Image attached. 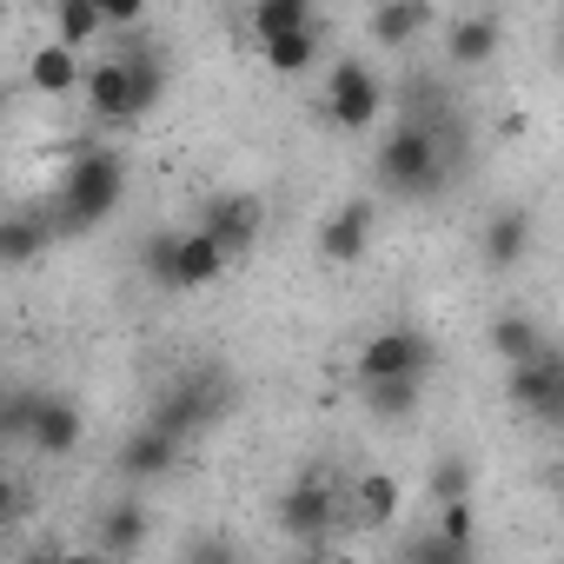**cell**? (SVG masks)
I'll return each mask as SVG.
<instances>
[{
    "label": "cell",
    "instance_id": "cell-12",
    "mask_svg": "<svg viewBox=\"0 0 564 564\" xmlns=\"http://www.w3.org/2000/svg\"><path fill=\"white\" fill-rule=\"evenodd\" d=\"M232 265L219 259V246L199 232V226H186V232H173V293H193V286H219Z\"/></svg>",
    "mask_w": 564,
    "mask_h": 564
},
{
    "label": "cell",
    "instance_id": "cell-3",
    "mask_svg": "<svg viewBox=\"0 0 564 564\" xmlns=\"http://www.w3.org/2000/svg\"><path fill=\"white\" fill-rule=\"evenodd\" d=\"M432 366H438L432 333H419V326H386V333H372V339L359 346L352 379H359V392H366V386H425Z\"/></svg>",
    "mask_w": 564,
    "mask_h": 564
},
{
    "label": "cell",
    "instance_id": "cell-20",
    "mask_svg": "<svg viewBox=\"0 0 564 564\" xmlns=\"http://www.w3.org/2000/svg\"><path fill=\"white\" fill-rule=\"evenodd\" d=\"M28 87L34 94H47V100H61V94H80V54H67V47H34V61H28Z\"/></svg>",
    "mask_w": 564,
    "mask_h": 564
},
{
    "label": "cell",
    "instance_id": "cell-7",
    "mask_svg": "<svg viewBox=\"0 0 564 564\" xmlns=\"http://www.w3.org/2000/svg\"><path fill=\"white\" fill-rule=\"evenodd\" d=\"M505 392H511V405H518V412H531V419L557 425V419H564V359L544 346L531 366H511V372H505Z\"/></svg>",
    "mask_w": 564,
    "mask_h": 564
},
{
    "label": "cell",
    "instance_id": "cell-17",
    "mask_svg": "<svg viewBox=\"0 0 564 564\" xmlns=\"http://www.w3.org/2000/svg\"><path fill=\"white\" fill-rule=\"evenodd\" d=\"M524 252H531V213L524 206H498L491 226H485V265L491 272H511Z\"/></svg>",
    "mask_w": 564,
    "mask_h": 564
},
{
    "label": "cell",
    "instance_id": "cell-27",
    "mask_svg": "<svg viewBox=\"0 0 564 564\" xmlns=\"http://www.w3.org/2000/svg\"><path fill=\"white\" fill-rule=\"evenodd\" d=\"M432 538H445V544L471 551V538H478V511H471V498H458V505H438V524H432Z\"/></svg>",
    "mask_w": 564,
    "mask_h": 564
},
{
    "label": "cell",
    "instance_id": "cell-35",
    "mask_svg": "<svg viewBox=\"0 0 564 564\" xmlns=\"http://www.w3.org/2000/svg\"><path fill=\"white\" fill-rule=\"evenodd\" d=\"M28 564H61V551H34V557H28Z\"/></svg>",
    "mask_w": 564,
    "mask_h": 564
},
{
    "label": "cell",
    "instance_id": "cell-16",
    "mask_svg": "<svg viewBox=\"0 0 564 564\" xmlns=\"http://www.w3.org/2000/svg\"><path fill=\"white\" fill-rule=\"evenodd\" d=\"M366 28H372V41L379 47H412L425 28H432V8H425V0H379V8L366 14Z\"/></svg>",
    "mask_w": 564,
    "mask_h": 564
},
{
    "label": "cell",
    "instance_id": "cell-34",
    "mask_svg": "<svg viewBox=\"0 0 564 564\" xmlns=\"http://www.w3.org/2000/svg\"><path fill=\"white\" fill-rule=\"evenodd\" d=\"M61 564H113V557H100V551H61Z\"/></svg>",
    "mask_w": 564,
    "mask_h": 564
},
{
    "label": "cell",
    "instance_id": "cell-28",
    "mask_svg": "<svg viewBox=\"0 0 564 564\" xmlns=\"http://www.w3.org/2000/svg\"><path fill=\"white\" fill-rule=\"evenodd\" d=\"M399 564H471V551H458V544H445V538H432V531H419V538H405V551H399Z\"/></svg>",
    "mask_w": 564,
    "mask_h": 564
},
{
    "label": "cell",
    "instance_id": "cell-15",
    "mask_svg": "<svg viewBox=\"0 0 564 564\" xmlns=\"http://www.w3.org/2000/svg\"><path fill=\"white\" fill-rule=\"evenodd\" d=\"M498 41H505V21H498V14H458V21L445 28L452 67H485V61L498 54Z\"/></svg>",
    "mask_w": 564,
    "mask_h": 564
},
{
    "label": "cell",
    "instance_id": "cell-8",
    "mask_svg": "<svg viewBox=\"0 0 564 564\" xmlns=\"http://www.w3.org/2000/svg\"><path fill=\"white\" fill-rule=\"evenodd\" d=\"M279 531H293V538H306V544L333 538V531H339V491H333L326 478L286 485V498H279Z\"/></svg>",
    "mask_w": 564,
    "mask_h": 564
},
{
    "label": "cell",
    "instance_id": "cell-32",
    "mask_svg": "<svg viewBox=\"0 0 564 564\" xmlns=\"http://www.w3.org/2000/svg\"><path fill=\"white\" fill-rule=\"evenodd\" d=\"M180 564H239V551H232L219 531H206V538H193V544H186V557H180Z\"/></svg>",
    "mask_w": 564,
    "mask_h": 564
},
{
    "label": "cell",
    "instance_id": "cell-26",
    "mask_svg": "<svg viewBox=\"0 0 564 564\" xmlns=\"http://www.w3.org/2000/svg\"><path fill=\"white\" fill-rule=\"evenodd\" d=\"M419 392H425V386H366L359 399H366L372 419H412V412H419Z\"/></svg>",
    "mask_w": 564,
    "mask_h": 564
},
{
    "label": "cell",
    "instance_id": "cell-18",
    "mask_svg": "<svg viewBox=\"0 0 564 564\" xmlns=\"http://www.w3.org/2000/svg\"><path fill=\"white\" fill-rule=\"evenodd\" d=\"M173 465H180V445H173V438H160L153 425H140V432L120 445V471H127V478H140V485H147V478H166Z\"/></svg>",
    "mask_w": 564,
    "mask_h": 564
},
{
    "label": "cell",
    "instance_id": "cell-4",
    "mask_svg": "<svg viewBox=\"0 0 564 564\" xmlns=\"http://www.w3.org/2000/svg\"><path fill=\"white\" fill-rule=\"evenodd\" d=\"M219 412H226V379H219V372H193V379H180V386L153 405V419H147V425H153L160 438H173V445H180L186 432H206Z\"/></svg>",
    "mask_w": 564,
    "mask_h": 564
},
{
    "label": "cell",
    "instance_id": "cell-1",
    "mask_svg": "<svg viewBox=\"0 0 564 564\" xmlns=\"http://www.w3.org/2000/svg\"><path fill=\"white\" fill-rule=\"evenodd\" d=\"M452 166H465V160L445 147V133H438L432 120H405V127H392V140L379 147V186L399 193V199H432V193L452 180Z\"/></svg>",
    "mask_w": 564,
    "mask_h": 564
},
{
    "label": "cell",
    "instance_id": "cell-30",
    "mask_svg": "<svg viewBox=\"0 0 564 564\" xmlns=\"http://www.w3.org/2000/svg\"><path fill=\"white\" fill-rule=\"evenodd\" d=\"M140 265H147L153 286H173V232H153V239L140 246Z\"/></svg>",
    "mask_w": 564,
    "mask_h": 564
},
{
    "label": "cell",
    "instance_id": "cell-2",
    "mask_svg": "<svg viewBox=\"0 0 564 564\" xmlns=\"http://www.w3.org/2000/svg\"><path fill=\"white\" fill-rule=\"evenodd\" d=\"M120 193H127V173H120V153L107 147H87L74 153L61 193H54V232H87V226H107L120 213Z\"/></svg>",
    "mask_w": 564,
    "mask_h": 564
},
{
    "label": "cell",
    "instance_id": "cell-10",
    "mask_svg": "<svg viewBox=\"0 0 564 564\" xmlns=\"http://www.w3.org/2000/svg\"><path fill=\"white\" fill-rule=\"evenodd\" d=\"M399 505H405V491H399L392 471H359L352 491L339 498V524L352 518V524H366V531H386V524L399 518Z\"/></svg>",
    "mask_w": 564,
    "mask_h": 564
},
{
    "label": "cell",
    "instance_id": "cell-5",
    "mask_svg": "<svg viewBox=\"0 0 564 564\" xmlns=\"http://www.w3.org/2000/svg\"><path fill=\"white\" fill-rule=\"evenodd\" d=\"M326 120L339 127V133H359V127H372L379 120V107H386V87H379V74L366 67V61H339L333 67V80H326Z\"/></svg>",
    "mask_w": 564,
    "mask_h": 564
},
{
    "label": "cell",
    "instance_id": "cell-31",
    "mask_svg": "<svg viewBox=\"0 0 564 564\" xmlns=\"http://www.w3.org/2000/svg\"><path fill=\"white\" fill-rule=\"evenodd\" d=\"M94 8H100V28H120V34L147 28V8H140V0H94Z\"/></svg>",
    "mask_w": 564,
    "mask_h": 564
},
{
    "label": "cell",
    "instance_id": "cell-29",
    "mask_svg": "<svg viewBox=\"0 0 564 564\" xmlns=\"http://www.w3.org/2000/svg\"><path fill=\"white\" fill-rule=\"evenodd\" d=\"M432 491H438V505L471 498V465H465V458H438V465H432Z\"/></svg>",
    "mask_w": 564,
    "mask_h": 564
},
{
    "label": "cell",
    "instance_id": "cell-6",
    "mask_svg": "<svg viewBox=\"0 0 564 564\" xmlns=\"http://www.w3.org/2000/svg\"><path fill=\"white\" fill-rule=\"evenodd\" d=\"M259 226H265V213H259V199H252V193H213V199H206V213H199V232L219 246V259H226V265H239V259L259 246Z\"/></svg>",
    "mask_w": 564,
    "mask_h": 564
},
{
    "label": "cell",
    "instance_id": "cell-13",
    "mask_svg": "<svg viewBox=\"0 0 564 564\" xmlns=\"http://www.w3.org/2000/svg\"><path fill=\"white\" fill-rule=\"evenodd\" d=\"M366 246H372V206H366V199L339 206V213L319 226V259H326V265H359Z\"/></svg>",
    "mask_w": 564,
    "mask_h": 564
},
{
    "label": "cell",
    "instance_id": "cell-22",
    "mask_svg": "<svg viewBox=\"0 0 564 564\" xmlns=\"http://www.w3.org/2000/svg\"><path fill=\"white\" fill-rule=\"evenodd\" d=\"M491 352L505 359V372H511V366H531V359L544 352L538 319H524V313H498V319H491Z\"/></svg>",
    "mask_w": 564,
    "mask_h": 564
},
{
    "label": "cell",
    "instance_id": "cell-19",
    "mask_svg": "<svg viewBox=\"0 0 564 564\" xmlns=\"http://www.w3.org/2000/svg\"><path fill=\"white\" fill-rule=\"evenodd\" d=\"M246 28H252V41L265 47V41H279V34L319 28V14H313V0H259V8L246 14Z\"/></svg>",
    "mask_w": 564,
    "mask_h": 564
},
{
    "label": "cell",
    "instance_id": "cell-23",
    "mask_svg": "<svg viewBox=\"0 0 564 564\" xmlns=\"http://www.w3.org/2000/svg\"><path fill=\"white\" fill-rule=\"evenodd\" d=\"M140 544H147V511H140L133 498H120V505L100 518V544H94V551H100V557H133Z\"/></svg>",
    "mask_w": 564,
    "mask_h": 564
},
{
    "label": "cell",
    "instance_id": "cell-11",
    "mask_svg": "<svg viewBox=\"0 0 564 564\" xmlns=\"http://www.w3.org/2000/svg\"><path fill=\"white\" fill-rule=\"evenodd\" d=\"M47 246H54V219H47L41 206H14V213H0V272L34 265Z\"/></svg>",
    "mask_w": 564,
    "mask_h": 564
},
{
    "label": "cell",
    "instance_id": "cell-14",
    "mask_svg": "<svg viewBox=\"0 0 564 564\" xmlns=\"http://www.w3.org/2000/svg\"><path fill=\"white\" fill-rule=\"evenodd\" d=\"M80 94H87V113H94V120H107V127L133 120V87H127V67H120V61L80 67Z\"/></svg>",
    "mask_w": 564,
    "mask_h": 564
},
{
    "label": "cell",
    "instance_id": "cell-9",
    "mask_svg": "<svg viewBox=\"0 0 564 564\" xmlns=\"http://www.w3.org/2000/svg\"><path fill=\"white\" fill-rule=\"evenodd\" d=\"M80 432H87V419H80L74 399H61V392H28V445H34V452L61 458V452L80 445Z\"/></svg>",
    "mask_w": 564,
    "mask_h": 564
},
{
    "label": "cell",
    "instance_id": "cell-25",
    "mask_svg": "<svg viewBox=\"0 0 564 564\" xmlns=\"http://www.w3.org/2000/svg\"><path fill=\"white\" fill-rule=\"evenodd\" d=\"M259 54H265L272 74H306V67L319 61V28H306V34H279V41H265Z\"/></svg>",
    "mask_w": 564,
    "mask_h": 564
},
{
    "label": "cell",
    "instance_id": "cell-33",
    "mask_svg": "<svg viewBox=\"0 0 564 564\" xmlns=\"http://www.w3.org/2000/svg\"><path fill=\"white\" fill-rule=\"evenodd\" d=\"M14 511H21V498H14V485H8V478H0V524H8Z\"/></svg>",
    "mask_w": 564,
    "mask_h": 564
},
{
    "label": "cell",
    "instance_id": "cell-21",
    "mask_svg": "<svg viewBox=\"0 0 564 564\" xmlns=\"http://www.w3.org/2000/svg\"><path fill=\"white\" fill-rule=\"evenodd\" d=\"M120 67H127V87H133V120L140 113H153L160 107V94H166V61L153 54V47H127V54H113Z\"/></svg>",
    "mask_w": 564,
    "mask_h": 564
},
{
    "label": "cell",
    "instance_id": "cell-24",
    "mask_svg": "<svg viewBox=\"0 0 564 564\" xmlns=\"http://www.w3.org/2000/svg\"><path fill=\"white\" fill-rule=\"evenodd\" d=\"M100 34H107V28H100V8H94V0H61V8H54V47L87 54Z\"/></svg>",
    "mask_w": 564,
    "mask_h": 564
}]
</instances>
